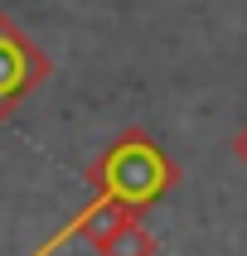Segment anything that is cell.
<instances>
[{
    "instance_id": "1",
    "label": "cell",
    "mask_w": 247,
    "mask_h": 256,
    "mask_svg": "<svg viewBox=\"0 0 247 256\" xmlns=\"http://www.w3.org/2000/svg\"><path fill=\"white\" fill-rule=\"evenodd\" d=\"M170 179H174L170 160L160 155V150L145 140L141 130H131L121 145H112V150L97 160V170H92L97 198L83 208V218H78V222H68V228L54 237V242H49V246H39L34 256H54L58 246L73 237V232L92 228V218H102V213H116V208H126V213H141L150 198H160V188L170 184Z\"/></svg>"
},
{
    "instance_id": "2",
    "label": "cell",
    "mask_w": 247,
    "mask_h": 256,
    "mask_svg": "<svg viewBox=\"0 0 247 256\" xmlns=\"http://www.w3.org/2000/svg\"><path fill=\"white\" fill-rule=\"evenodd\" d=\"M141 213H116L102 232H92V246L97 256H155V242L136 228Z\"/></svg>"
},
{
    "instance_id": "3",
    "label": "cell",
    "mask_w": 247,
    "mask_h": 256,
    "mask_svg": "<svg viewBox=\"0 0 247 256\" xmlns=\"http://www.w3.org/2000/svg\"><path fill=\"white\" fill-rule=\"evenodd\" d=\"M232 155H237V160L247 164V130H237V140H232Z\"/></svg>"
}]
</instances>
